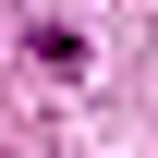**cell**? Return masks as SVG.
I'll return each instance as SVG.
<instances>
[]
</instances>
